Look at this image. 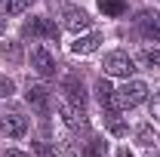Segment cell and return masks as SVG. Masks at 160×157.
I'll use <instances>...</instances> for the list:
<instances>
[{
  "instance_id": "cell-12",
  "label": "cell",
  "mask_w": 160,
  "mask_h": 157,
  "mask_svg": "<svg viewBox=\"0 0 160 157\" xmlns=\"http://www.w3.org/2000/svg\"><path fill=\"white\" fill-rule=\"evenodd\" d=\"M99 43H102V34H83V37L77 34V40L71 43V53L74 56H89V53L99 49Z\"/></svg>"
},
{
  "instance_id": "cell-16",
  "label": "cell",
  "mask_w": 160,
  "mask_h": 157,
  "mask_svg": "<svg viewBox=\"0 0 160 157\" xmlns=\"http://www.w3.org/2000/svg\"><path fill=\"white\" fill-rule=\"evenodd\" d=\"M105 151H108V142L99 136H92L89 142H86V151H83V157H105Z\"/></svg>"
},
{
  "instance_id": "cell-25",
  "label": "cell",
  "mask_w": 160,
  "mask_h": 157,
  "mask_svg": "<svg viewBox=\"0 0 160 157\" xmlns=\"http://www.w3.org/2000/svg\"><path fill=\"white\" fill-rule=\"evenodd\" d=\"M3 31H6V19H0V34H3Z\"/></svg>"
},
{
  "instance_id": "cell-8",
  "label": "cell",
  "mask_w": 160,
  "mask_h": 157,
  "mask_svg": "<svg viewBox=\"0 0 160 157\" xmlns=\"http://www.w3.org/2000/svg\"><path fill=\"white\" fill-rule=\"evenodd\" d=\"M62 93H65V99H68L71 105H77V108L86 105V89H83L80 74H68V77L62 80Z\"/></svg>"
},
{
  "instance_id": "cell-26",
  "label": "cell",
  "mask_w": 160,
  "mask_h": 157,
  "mask_svg": "<svg viewBox=\"0 0 160 157\" xmlns=\"http://www.w3.org/2000/svg\"><path fill=\"white\" fill-rule=\"evenodd\" d=\"M148 157H160V154H154V151H151V154H148Z\"/></svg>"
},
{
  "instance_id": "cell-23",
  "label": "cell",
  "mask_w": 160,
  "mask_h": 157,
  "mask_svg": "<svg viewBox=\"0 0 160 157\" xmlns=\"http://www.w3.org/2000/svg\"><path fill=\"white\" fill-rule=\"evenodd\" d=\"M3 157H31L28 151H19V148H9V151H3Z\"/></svg>"
},
{
  "instance_id": "cell-22",
  "label": "cell",
  "mask_w": 160,
  "mask_h": 157,
  "mask_svg": "<svg viewBox=\"0 0 160 157\" xmlns=\"http://www.w3.org/2000/svg\"><path fill=\"white\" fill-rule=\"evenodd\" d=\"M151 117L160 123V93H154V99H151Z\"/></svg>"
},
{
  "instance_id": "cell-2",
  "label": "cell",
  "mask_w": 160,
  "mask_h": 157,
  "mask_svg": "<svg viewBox=\"0 0 160 157\" xmlns=\"http://www.w3.org/2000/svg\"><path fill=\"white\" fill-rule=\"evenodd\" d=\"M105 74H111V77H132L136 74V59L129 56V53H123V49H114V53H108L105 56Z\"/></svg>"
},
{
  "instance_id": "cell-14",
  "label": "cell",
  "mask_w": 160,
  "mask_h": 157,
  "mask_svg": "<svg viewBox=\"0 0 160 157\" xmlns=\"http://www.w3.org/2000/svg\"><path fill=\"white\" fill-rule=\"evenodd\" d=\"M96 3L105 16H123L126 13V0H96Z\"/></svg>"
},
{
  "instance_id": "cell-17",
  "label": "cell",
  "mask_w": 160,
  "mask_h": 157,
  "mask_svg": "<svg viewBox=\"0 0 160 157\" xmlns=\"http://www.w3.org/2000/svg\"><path fill=\"white\" fill-rule=\"evenodd\" d=\"M136 142H139L142 148H151V145L157 142V136H154V129H151V123H142L139 129H136Z\"/></svg>"
},
{
  "instance_id": "cell-19",
  "label": "cell",
  "mask_w": 160,
  "mask_h": 157,
  "mask_svg": "<svg viewBox=\"0 0 160 157\" xmlns=\"http://www.w3.org/2000/svg\"><path fill=\"white\" fill-rule=\"evenodd\" d=\"M0 56H3V59H9V62H19V59H22L19 43H3V46H0Z\"/></svg>"
},
{
  "instance_id": "cell-18",
  "label": "cell",
  "mask_w": 160,
  "mask_h": 157,
  "mask_svg": "<svg viewBox=\"0 0 160 157\" xmlns=\"http://www.w3.org/2000/svg\"><path fill=\"white\" fill-rule=\"evenodd\" d=\"M31 151H34V157H56V148L49 142H31Z\"/></svg>"
},
{
  "instance_id": "cell-24",
  "label": "cell",
  "mask_w": 160,
  "mask_h": 157,
  "mask_svg": "<svg viewBox=\"0 0 160 157\" xmlns=\"http://www.w3.org/2000/svg\"><path fill=\"white\" fill-rule=\"evenodd\" d=\"M117 157H132V151H129V148H120V151H117Z\"/></svg>"
},
{
  "instance_id": "cell-9",
  "label": "cell",
  "mask_w": 160,
  "mask_h": 157,
  "mask_svg": "<svg viewBox=\"0 0 160 157\" xmlns=\"http://www.w3.org/2000/svg\"><path fill=\"white\" fill-rule=\"evenodd\" d=\"M25 133H28V120L22 117V114H3V117H0V136L22 139Z\"/></svg>"
},
{
  "instance_id": "cell-21",
  "label": "cell",
  "mask_w": 160,
  "mask_h": 157,
  "mask_svg": "<svg viewBox=\"0 0 160 157\" xmlns=\"http://www.w3.org/2000/svg\"><path fill=\"white\" fill-rule=\"evenodd\" d=\"M12 93H16V83H12V77L0 74V99H9Z\"/></svg>"
},
{
  "instance_id": "cell-13",
  "label": "cell",
  "mask_w": 160,
  "mask_h": 157,
  "mask_svg": "<svg viewBox=\"0 0 160 157\" xmlns=\"http://www.w3.org/2000/svg\"><path fill=\"white\" fill-rule=\"evenodd\" d=\"M105 123H108V133L111 136H126V123L120 120V108L105 111Z\"/></svg>"
},
{
  "instance_id": "cell-5",
  "label": "cell",
  "mask_w": 160,
  "mask_h": 157,
  "mask_svg": "<svg viewBox=\"0 0 160 157\" xmlns=\"http://www.w3.org/2000/svg\"><path fill=\"white\" fill-rule=\"evenodd\" d=\"M136 34L142 40L160 43V13L157 9H142L139 16H136Z\"/></svg>"
},
{
  "instance_id": "cell-4",
  "label": "cell",
  "mask_w": 160,
  "mask_h": 157,
  "mask_svg": "<svg viewBox=\"0 0 160 157\" xmlns=\"http://www.w3.org/2000/svg\"><path fill=\"white\" fill-rule=\"evenodd\" d=\"M148 99V83L142 80H126L117 89V108H136Z\"/></svg>"
},
{
  "instance_id": "cell-20",
  "label": "cell",
  "mask_w": 160,
  "mask_h": 157,
  "mask_svg": "<svg viewBox=\"0 0 160 157\" xmlns=\"http://www.w3.org/2000/svg\"><path fill=\"white\" fill-rule=\"evenodd\" d=\"M142 62H145V65H151V68H160V49L145 46V49H142Z\"/></svg>"
},
{
  "instance_id": "cell-15",
  "label": "cell",
  "mask_w": 160,
  "mask_h": 157,
  "mask_svg": "<svg viewBox=\"0 0 160 157\" xmlns=\"http://www.w3.org/2000/svg\"><path fill=\"white\" fill-rule=\"evenodd\" d=\"M31 6V0H0V13H6V16H19Z\"/></svg>"
},
{
  "instance_id": "cell-1",
  "label": "cell",
  "mask_w": 160,
  "mask_h": 157,
  "mask_svg": "<svg viewBox=\"0 0 160 157\" xmlns=\"http://www.w3.org/2000/svg\"><path fill=\"white\" fill-rule=\"evenodd\" d=\"M52 6L59 9V16H62V25H65L68 31H74V34L86 31V28L92 25L89 13H86L83 6H77V3H71V0H52Z\"/></svg>"
},
{
  "instance_id": "cell-3",
  "label": "cell",
  "mask_w": 160,
  "mask_h": 157,
  "mask_svg": "<svg viewBox=\"0 0 160 157\" xmlns=\"http://www.w3.org/2000/svg\"><path fill=\"white\" fill-rule=\"evenodd\" d=\"M22 34L25 37H40V40H59V25L52 19H43V16H31L22 25Z\"/></svg>"
},
{
  "instance_id": "cell-11",
  "label": "cell",
  "mask_w": 160,
  "mask_h": 157,
  "mask_svg": "<svg viewBox=\"0 0 160 157\" xmlns=\"http://www.w3.org/2000/svg\"><path fill=\"white\" fill-rule=\"evenodd\" d=\"M59 114H62V120H65L71 129H83V126H86V114H83V108L71 105V102H62V105H59Z\"/></svg>"
},
{
  "instance_id": "cell-7",
  "label": "cell",
  "mask_w": 160,
  "mask_h": 157,
  "mask_svg": "<svg viewBox=\"0 0 160 157\" xmlns=\"http://www.w3.org/2000/svg\"><path fill=\"white\" fill-rule=\"evenodd\" d=\"M25 102L37 111V114H49V89L43 83H28L25 89Z\"/></svg>"
},
{
  "instance_id": "cell-6",
  "label": "cell",
  "mask_w": 160,
  "mask_h": 157,
  "mask_svg": "<svg viewBox=\"0 0 160 157\" xmlns=\"http://www.w3.org/2000/svg\"><path fill=\"white\" fill-rule=\"evenodd\" d=\"M31 68L37 71L40 77H56V71H59V62H56V56H52L49 49L34 46V49H31Z\"/></svg>"
},
{
  "instance_id": "cell-10",
  "label": "cell",
  "mask_w": 160,
  "mask_h": 157,
  "mask_svg": "<svg viewBox=\"0 0 160 157\" xmlns=\"http://www.w3.org/2000/svg\"><path fill=\"white\" fill-rule=\"evenodd\" d=\"M96 99H99L102 111H111V108H117V89L111 86V80L99 77V83H96Z\"/></svg>"
}]
</instances>
